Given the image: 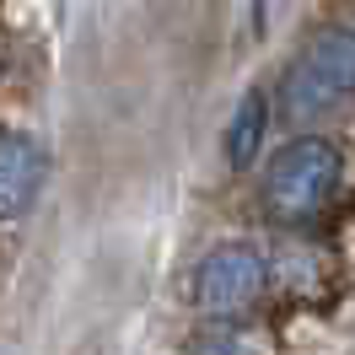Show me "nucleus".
Returning <instances> with one entry per match:
<instances>
[{"instance_id": "obj_1", "label": "nucleus", "mask_w": 355, "mask_h": 355, "mask_svg": "<svg viewBox=\"0 0 355 355\" xmlns=\"http://www.w3.org/2000/svg\"><path fill=\"white\" fill-rule=\"evenodd\" d=\"M339 173H345L339 146H334V140H318V135H302V140H291L286 151H275V162H269L264 210L286 226L312 221V216L329 210L334 189H339Z\"/></svg>"}, {"instance_id": "obj_2", "label": "nucleus", "mask_w": 355, "mask_h": 355, "mask_svg": "<svg viewBox=\"0 0 355 355\" xmlns=\"http://www.w3.org/2000/svg\"><path fill=\"white\" fill-rule=\"evenodd\" d=\"M345 97H355V33L350 27H323L296 54V65L286 70L280 108H286V119L307 124L318 113H334Z\"/></svg>"}, {"instance_id": "obj_3", "label": "nucleus", "mask_w": 355, "mask_h": 355, "mask_svg": "<svg viewBox=\"0 0 355 355\" xmlns=\"http://www.w3.org/2000/svg\"><path fill=\"white\" fill-rule=\"evenodd\" d=\"M264 280H269V269H264V259H259L253 248L226 243L194 269V307H200L205 318H221L226 323V318L248 312L259 296H264Z\"/></svg>"}, {"instance_id": "obj_4", "label": "nucleus", "mask_w": 355, "mask_h": 355, "mask_svg": "<svg viewBox=\"0 0 355 355\" xmlns=\"http://www.w3.org/2000/svg\"><path fill=\"white\" fill-rule=\"evenodd\" d=\"M44 173L49 162L27 135L0 130V221H17V216L33 210L38 189H44Z\"/></svg>"}, {"instance_id": "obj_5", "label": "nucleus", "mask_w": 355, "mask_h": 355, "mask_svg": "<svg viewBox=\"0 0 355 355\" xmlns=\"http://www.w3.org/2000/svg\"><path fill=\"white\" fill-rule=\"evenodd\" d=\"M264 135H269V103H264V92H248L243 103H237V113L226 119V135H221L226 167H232V173L253 167V156H259V146H264Z\"/></svg>"}]
</instances>
